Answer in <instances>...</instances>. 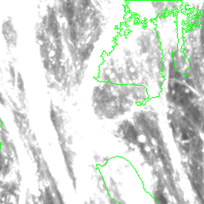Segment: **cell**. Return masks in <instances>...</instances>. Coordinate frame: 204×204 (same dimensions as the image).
Returning a JSON list of instances; mask_svg holds the SVG:
<instances>
[{
    "label": "cell",
    "instance_id": "cell-1",
    "mask_svg": "<svg viewBox=\"0 0 204 204\" xmlns=\"http://www.w3.org/2000/svg\"><path fill=\"white\" fill-rule=\"evenodd\" d=\"M158 201L159 202V204H167L165 198L162 194H160V193L159 195V197H158Z\"/></svg>",
    "mask_w": 204,
    "mask_h": 204
}]
</instances>
